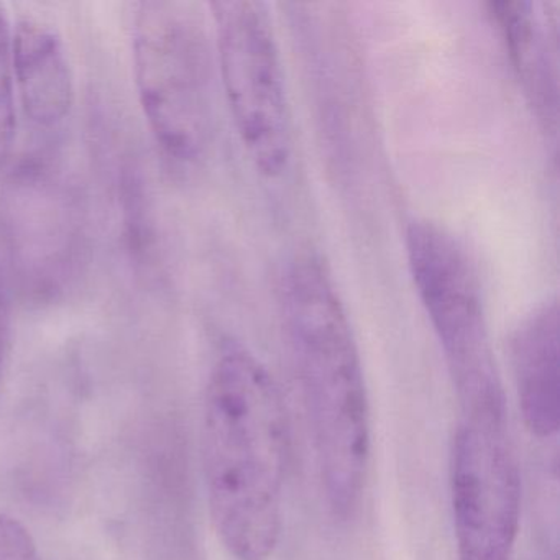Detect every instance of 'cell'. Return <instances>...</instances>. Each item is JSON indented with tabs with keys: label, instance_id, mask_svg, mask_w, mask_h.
Returning a JSON list of instances; mask_svg holds the SVG:
<instances>
[{
	"label": "cell",
	"instance_id": "8",
	"mask_svg": "<svg viewBox=\"0 0 560 560\" xmlns=\"http://www.w3.org/2000/svg\"><path fill=\"white\" fill-rule=\"evenodd\" d=\"M517 398L527 429L552 438L560 424L559 304L557 300L530 311L511 340Z\"/></svg>",
	"mask_w": 560,
	"mask_h": 560
},
{
	"label": "cell",
	"instance_id": "11",
	"mask_svg": "<svg viewBox=\"0 0 560 560\" xmlns=\"http://www.w3.org/2000/svg\"><path fill=\"white\" fill-rule=\"evenodd\" d=\"M15 139V80L12 63V28L0 8V165L5 162Z\"/></svg>",
	"mask_w": 560,
	"mask_h": 560
},
{
	"label": "cell",
	"instance_id": "9",
	"mask_svg": "<svg viewBox=\"0 0 560 560\" xmlns=\"http://www.w3.org/2000/svg\"><path fill=\"white\" fill-rule=\"evenodd\" d=\"M15 90L25 116L42 129L63 122L73 106L74 86L63 42L37 19H24L12 31Z\"/></svg>",
	"mask_w": 560,
	"mask_h": 560
},
{
	"label": "cell",
	"instance_id": "10",
	"mask_svg": "<svg viewBox=\"0 0 560 560\" xmlns=\"http://www.w3.org/2000/svg\"><path fill=\"white\" fill-rule=\"evenodd\" d=\"M508 51L537 117L549 132L557 130V32L546 4L504 0L491 4Z\"/></svg>",
	"mask_w": 560,
	"mask_h": 560
},
{
	"label": "cell",
	"instance_id": "3",
	"mask_svg": "<svg viewBox=\"0 0 560 560\" xmlns=\"http://www.w3.org/2000/svg\"><path fill=\"white\" fill-rule=\"evenodd\" d=\"M137 93L163 152L192 165L212 136L211 50L198 8L175 0L137 5L132 32Z\"/></svg>",
	"mask_w": 560,
	"mask_h": 560
},
{
	"label": "cell",
	"instance_id": "1",
	"mask_svg": "<svg viewBox=\"0 0 560 560\" xmlns=\"http://www.w3.org/2000/svg\"><path fill=\"white\" fill-rule=\"evenodd\" d=\"M202 468L212 524L237 560H267L281 534L290 425L260 359L229 346L206 386Z\"/></svg>",
	"mask_w": 560,
	"mask_h": 560
},
{
	"label": "cell",
	"instance_id": "4",
	"mask_svg": "<svg viewBox=\"0 0 560 560\" xmlns=\"http://www.w3.org/2000/svg\"><path fill=\"white\" fill-rule=\"evenodd\" d=\"M406 254L462 408L504 401L483 293L464 245L442 225L415 221L406 232Z\"/></svg>",
	"mask_w": 560,
	"mask_h": 560
},
{
	"label": "cell",
	"instance_id": "7",
	"mask_svg": "<svg viewBox=\"0 0 560 560\" xmlns=\"http://www.w3.org/2000/svg\"><path fill=\"white\" fill-rule=\"evenodd\" d=\"M4 218L15 270L34 290H55L70 271L80 238L70 195L48 170H24L8 196Z\"/></svg>",
	"mask_w": 560,
	"mask_h": 560
},
{
	"label": "cell",
	"instance_id": "2",
	"mask_svg": "<svg viewBox=\"0 0 560 560\" xmlns=\"http://www.w3.org/2000/svg\"><path fill=\"white\" fill-rule=\"evenodd\" d=\"M327 503L347 520L359 510L369 475L370 406L355 334L332 275L319 258L298 257L280 287Z\"/></svg>",
	"mask_w": 560,
	"mask_h": 560
},
{
	"label": "cell",
	"instance_id": "13",
	"mask_svg": "<svg viewBox=\"0 0 560 560\" xmlns=\"http://www.w3.org/2000/svg\"><path fill=\"white\" fill-rule=\"evenodd\" d=\"M9 337V296L8 287H5L4 273L0 267V365L4 359L5 346Z\"/></svg>",
	"mask_w": 560,
	"mask_h": 560
},
{
	"label": "cell",
	"instance_id": "6",
	"mask_svg": "<svg viewBox=\"0 0 560 560\" xmlns=\"http://www.w3.org/2000/svg\"><path fill=\"white\" fill-rule=\"evenodd\" d=\"M457 560H510L521 517V475L506 405L464 409L451 464Z\"/></svg>",
	"mask_w": 560,
	"mask_h": 560
},
{
	"label": "cell",
	"instance_id": "5",
	"mask_svg": "<svg viewBox=\"0 0 560 560\" xmlns=\"http://www.w3.org/2000/svg\"><path fill=\"white\" fill-rule=\"evenodd\" d=\"M219 73L235 132L254 168L275 179L291 162L287 81L270 12L255 0L212 2Z\"/></svg>",
	"mask_w": 560,
	"mask_h": 560
},
{
	"label": "cell",
	"instance_id": "12",
	"mask_svg": "<svg viewBox=\"0 0 560 560\" xmlns=\"http://www.w3.org/2000/svg\"><path fill=\"white\" fill-rule=\"evenodd\" d=\"M0 560H40L37 546L24 524L0 513Z\"/></svg>",
	"mask_w": 560,
	"mask_h": 560
}]
</instances>
